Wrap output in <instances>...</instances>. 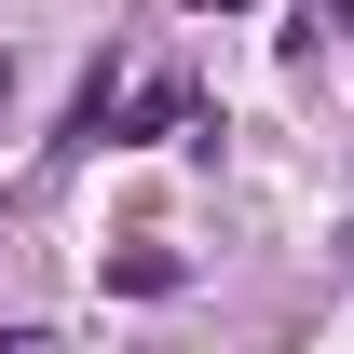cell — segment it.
Instances as JSON below:
<instances>
[{"instance_id":"1","label":"cell","mask_w":354,"mask_h":354,"mask_svg":"<svg viewBox=\"0 0 354 354\" xmlns=\"http://www.w3.org/2000/svg\"><path fill=\"white\" fill-rule=\"evenodd\" d=\"M191 14H245V0H191Z\"/></svg>"}]
</instances>
